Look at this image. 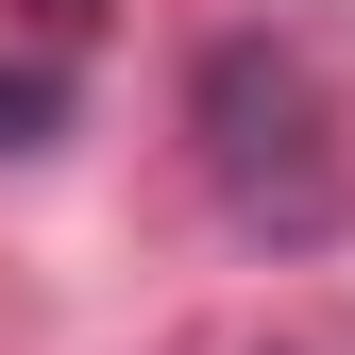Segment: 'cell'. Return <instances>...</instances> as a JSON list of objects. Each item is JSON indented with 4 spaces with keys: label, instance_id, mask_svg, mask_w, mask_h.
<instances>
[{
    "label": "cell",
    "instance_id": "cell-2",
    "mask_svg": "<svg viewBox=\"0 0 355 355\" xmlns=\"http://www.w3.org/2000/svg\"><path fill=\"white\" fill-rule=\"evenodd\" d=\"M51 119H68V68H0V153H34Z\"/></svg>",
    "mask_w": 355,
    "mask_h": 355
},
{
    "label": "cell",
    "instance_id": "cell-1",
    "mask_svg": "<svg viewBox=\"0 0 355 355\" xmlns=\"http://www.w3.org/2000/svg\"><path fill=\"white\" fill-rule=\"evenodd\" d=\"M187 153H203V187L237 237H271V254H338L355 237V51L322 17H237V34H203V68H187Z\"/></svg>",
    "mask_w": 355,
    "mask_h": 355
},
{
    "label": "cell",
    "instance_id": "cell-3",
    "mask_svg": "<svg viewBox=\"0 0 355 355\" xmlns=\"http://www.w3.org/2000/svg\"><path fill=\"white\" fill-rule=\"evenodd\" d=\"M34 17H51V34H85V17H102V0H34Z\"/></svg>",
    "mask_w": 355,
    "mask_h": 355
}]
</instances>
